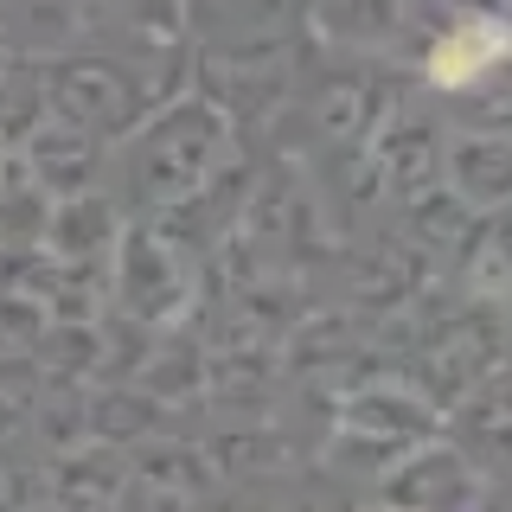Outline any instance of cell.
<instances>
[{
  "label": "cell",
  "mask_w": 512,
  "mask_h": 512,
  "mask_svg": "<svg viewBox=\"0 0 512 512\" xmlns=\"http://www.w3.org/2000/svg\"><path fill=\"white\" fill-rule=\"evenodd\" d=\"M506 52H512V26L493 20V13H474V20H461L455 32L436 39V52H429V84L461 90V84H474L480 71H493Z\"/></svg>",
  "instance_id": "6da1fadb"
}]
</instances>
